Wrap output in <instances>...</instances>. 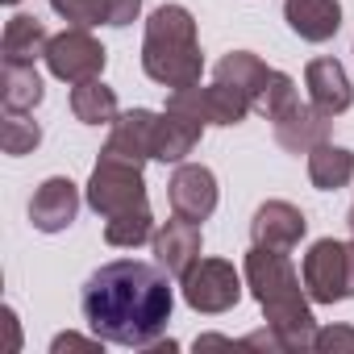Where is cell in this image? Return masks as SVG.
<instances>
[{"label": "cell", "instance_id": "f1b7e54d", "mask_svg": "<svg viewBox=\"0 0 354 354\" xmlns=\"http://www.w3.org/2000/svg\"><path fill=\"white\" fill-rule=\"evenodd\" d=\"M162 350H167V354H175V350H180V342H171V337H154V342L146 346V354H162Z\"/></svg>", "mask_w": 354, "mask_h": 354}, {"label": "cell", "instance_id": "3957f363", "mask_svg": "<svg viewBox=\"0 0 354 354\" xmlns=\"http://www.w3.org/2000/svg\"><path fill=\"white\" fill-rule=\"evenodd\" d=\"M142 71L162 88H196L205 55L196 42V17L184 5H158L142 34Z\"/></svg>", "mask_w": 354, "mask_h": 354}, {"label": "cell", "instance_id": "5b68a950", "mask_svg": "<svg viewBox=\"0 0 354 354\" xmlns=\"http://www.w3.org/2000/svg\"><path fill=\"white\" fill-rule=\"evenodd\" d=\"M242 283H246V275H238L234 263H225V259H196L180 275V288H184L188 308H196L205 317L230 313L242 300Z\"/></svg>", "mask_w": 354, "mask_h": 354}, {"label": "cell", "instance_id": "8fae6325", "mask_svg": "<svg viewBox=\"0 0 354 354\" xmlns=\"http://www.w3.org/2000/svg\"><path fill=\"white\" fill-rule=\"evenodd\" d=\"M75 217H80V188L67 180V175H50L30 201L34 230L38 234H63V230L75 225Z\"/></svg>", "mask_w": 354, "mask_h": 354}, {"label": "cell", "instance_id": "52a82bcc", "mask_svg": "<svg viewBox=\"0 0 354 354\" xmlns=\"http://www.w3.org/2000/svg\"><path fill=\"white\" fill-rule=\"evenodd\" d=\"M88 209L100 213V217H117L125 209H138L146 205V180L138 167H125V162H113V158H100L92 180H88Z\"/></svg>", "mask_w": 354, "mask_h": 354}, {"label": "cell", "instance_id": "44dd1931", "mask_svg": "<svg viewBox=\"0 0 354 354\" xmlns=\"http://www.w3.org/2000/svg\"><path fill=\"white\" fill-rule=\"evenodd\" d=\"M308 180L313 188L321 192H337L354 180V150L346 146H333V142H321L308 150Z\"/></svg>", "mask_w": 354, "mask_h": 354}, {"label": "cell", "instance_id": "cb8c5ba5", "mask_svg": "<svg viewBox=\"0 0 354 354\" xmlns=\"http://www.w3.org/2000/svg\"><path fill=\"white\" fill-rule=\"evenodd\" d=\"M104 242L121 246V250H138L142 242H154V213L150 205L125 209L117 217H104Z\"/></svg>", "mask_w": 354, "mask_h": 354}, {"label": "cell", "instance_id": "7c38bea8", "mask_svg": "<svg viewBox=\"0 0 354 354\" xmlns=\"http://www.w3.org/2000/svg\"><path fill=\"white\" fill-rule=\"evenodd\" d=\"M329 113H321L313 100L304 104V100H296L292 109H283L275 121H271V129H275V142L288 150V154H308L313 146H321V142H329Z\"/></svg>", "mask_w": 354, "mask_h": 354}, {"label": "cell", "instance_id": "603a6c76", "mask_svg": "<svg viewBox=\"0 0 354 354\" xmlns=\"http://www.w3.org/2000/svg\"><path fill=\"white\" fill-rule=\"evenodd\" d=\"M71 113H75V121H84V125H113V121L121 117L117 92H113L104 80L75 84V88H71Z\"/></svg>", "mask_w": 354, "mask_h": 354}, {"label": "cell", "instance_id": "4fadbf2b", "mask_svg": "<svg viewBox=\"0 0 354 354\" xmlns=\"http://www.w3.org/2000/svg\"><path fill=\"white\" fill-rule=\"evenodd\" d=\"M304 230H308L304 213L296 205H288V201H267L250 217V242L254 246H271V250H296Z\"/></svg>", "mask_w": 354, "mask_h": 354}, {"label": "cell", "instance_id": "d4e9b609", "mask_svg": "<svg viewBox=\"0 0 354 354\" xmlns=\"http://www.w3.org/2000/svg\"><path fill=\"white\" fill-rule=\"evenodd\" d=\"M38 142H42L38 121H30L26 113H5V129H0V146H5V154L21 158V154L38 150Z\"/></svg>", "mask_w": 354, "mask_h": 354}, {"label": "cell", "instance_id": "e0dca14e", "mask_svg": "<svg viewBox=\"0 0 354 354\" xmlns=\"http://www.w3.org/2000/svg\"><path fill=\"white\" fill-rule=\"evenodd\" d=\"M283 21L304 42H329L342 30V0H283Z\"/></svg>", "mask_w": 354, "mask_h": 354}, {"label": "cell", "instance_id": "4dcf8cb0", "mask_svg": "<svg viewBox=\"0 0 354 354\" xmlns=\"http://www.w3.org/2000/svg\"><path fill=\"white\" fill-rule=\"evenodd\" d=\"M5 5H17V0H5Z\"/></svg>", "mask_w": 354, "mask_h": 354}, {"label": "cell", "instance_id": "6da1fadb", "mask_svg": "<svg viewBox=\"0 0 354 354\" xmlns=\"http://www.w3.org/2000/svg\"><path fill=\"white\" fill-rule=\"evenodd\" d=\"M80 308L88 329L109 346L146 350L154 337L167 333L175 296L162 267H150L142 259H117L88 275Z\"/></svg>", "mask_w": 354, "mask_h": 354}, {"label": "cell", "instance_id": "d6986e66", "mask_svg": "<svg viewBox=\"0 0 354 354\" xmlns=\"http://www.w3.org/2000/svg\"><path fill=\"white\" fill-rule=\"evenodd\" d=\"M213 75H217L221 84L238 88L254 109H259V100H263V92H267V84H271V67H267L259 55H250V50H230V55L217 63Z\"/></svg>", "mask_w": 354, "mask_h": 354}, {"label": "cell", "instance_id": "5bb4252c", "mask_svg": "<svg viewBox=\"0 0 354 354\" xmlns=\"http://www.w3.org/2000/svg\"><path fill=\"white\" fill-rule=\"evenodd\" d=\"M201 225L188 217H171L162 230H154V259L167 275H184L201 259Z\"/></svg>", "mask_w": 354, "mask_h": 354}, {"label": "cell", "instance_id": "ac0fdd59", "mask_svg": "<svg viewBox=\"0 0 354 354\" xmlns=\"http://www.w3.org/2000/svg\"><path fill=\"white\" fill-rule=\"evenodd\" d=\"M201 133H205V121H196L188 113H175V109H162L158 113V133H154V158L180 167L201 146Z\"/></svg>", "mask_w": 354, "mask_h": 354}, {"label": "cell", "instance_id": "2e32d148", "mask_svg": "<svg viewBox=\"0 0 354 354\" xmlns=\"http://www.w3.org/2000/svg\"><path fill=\"white\" fill-rule=\"evenodd\" d=\"M50 9L80 26V30H92V26H113V30H125L138 21L142 13V0H50Z\"/></svg>", "mask_w": 354, "mask_h": 354}, {"label": "cell", "instance_id": "277c9868", "mask_svg": "<svg viewBox=\"0 0 354 354\" xmlns=\"http://www.w3.org/2000/svg\"><path fill=\"white\" fill-rule=\"evenodd\" d=\"M300 279L313 304H342L354 296V238L337 242V238H321L308 246L304 263H300Z\"/></svg>", "mask_w": 354, "mask_h": 354}, {"label": "cell", "instance_id": "ffe728a7", "mask_svg": "<svg viewBox=\"0 0 354 354\" xmlns=\"http://www.w3.org/2000/svg\"><path fill=\"white\" fill-rule=\"evenodd\" d=\"M46 46H50V34L38 17L30 13H17L9 17L5 26V38H0V55L5 63H34V59H46Z\"/></svg>", "mask_w": 354, "mask_h": 354}, {"label": "cell", "instance_id": "ba28073f", "mask_svg": "<svg viewBox=\"0 0 354 354\" xmlns=\"http://www.w3.org/2000/svg\"><path fill=\"white\" fill-rule=\"evenodd\" d=\"M167 109L188 113V117H196V121H205V125H242L254 104H250L238 88L213 80L209 88H201V84H196V88H175V92L167 96Z\"/></svg>", "mask_w": 354, "mask_h": 354}, {"label": "cell", "instance_id": "83f0119b", "mask_svg": "<svg viewBox=\"0 0 354 354\" xmlns=\"http://www.w3.org/2000/svg\"><path fill=\"white\" fill-rule=\"evenodd\" d=\"M104 346H109V342H104V337H96V333H92V337H80V333H59V337L50 342V350H55V354H63V350H104Z\"/></svg>", "mask_w": 354, "mask_h": 354}, {"label": "cell", "instance_id": "7a4b0ae2", "mask_svg": "<svg viewBox=\"0 0 354 354\" xmlns=\"http://www.w3.org/2000/svg\"><path fill=\"white\" fill-rule=\"evenodd\" d=\"M242 275H246V288L259 300L267 325L279 333L283 350L288 354L313 350L317 317H313V300H308L304 279L296 275L288 250H271V246H254L250 242L246 263H242Z\"/></svg>", "mask_w": 354, "mask_h": 354}, {"label": "cell", "instance_id": "9a60e30c", "mask_svg": "<svg viewBox=\"0 0 354 354\" xmlns=\"http://www.w3.org/2000/svg\"><path fill=\"white\" fill-rule=\"evenodd\" d=\"M304 88H308V100L329 113V117H342L350 104H354V88H350V75L337 59H313L304 67Z\"/></svg>", "mask_w": 354, "mask_h": 354}, {"label": "cell", "instance_id": "8992f818", "mask_svg": "<svg viewBox=\"0 0 354 354\" xmlns=\"http://www.w3.org/2000/svg\"><path fill=\"white\" fill-rule=\"evenodd\" d=\"M104 63H109V50L80 26L63 30V34H50V46H46V67L55 80L63 84H88V80H100L104 75Z\"/></svg>", "mask_w": 354, "mask_h": 354}, {"label": "cell", "instance_id": "9c48e42d", "mask_svg": "<svg viewBox=\"0 0 354 354\" xmlns=\"http://www.w3.org/2000/svg\"><path fill=\"white\" fill-rule=\"evenodd\" d=\"M154 133H158V113L150 109H129L113 121V133L100 150V158L125 162V167H146L154 158Z\"/></svg>", "mask_w": 354, "mask_h": 354}, {"label": "cell", "instance_id": "30bf717a", "mask_svg": "<svg viewBox=\"0 0 354 354\" xmlns=\"http://www.w3.org/2000/svg\"><path fill=\"white\" fill-rule=\"evenodd\" d=\"M167 201L175 217H188V221H209L217 209V175L201 162H180L167 184Z\"/></svg>", "mask_w": 354, "mask_h": 354}, {"label": "cell", "instance_id": "4316f807", "mask_svg": "<svg viewBox=\"0 0 354 354\" xmlns=\"http://www.w3.org/2000/svg\"><path fill=\"white\" fill-rule=\"evenodd\" d=\"M313 350L317 354H342V350L354 354V329L350 325H325V329H317Z\"/></svg>", "mask_w": 354, "mask_h": 354}, {"label": "cell", "instance_id": "7402d4cb", "mask_svg": "<svg viewBox=\"0 0 354 354\" xmlns=\"http://www.w3.org/2000/svg\"><path fill=\"white\" fill-rule=\"evenodd\" d=\"M46 88L34 63H5V75H0V100H5V113H34L42 104Z\"/></svg>", "mask_w": 354, "mask_h": 354}, {"label": "cell", "instance_id": "484cf974", "mask_svg": "<svg viewBox=\"0 0 354 354\" xmlns=\"http://www.w3.org/2000/svg\"><path fill=\"white\" fill-rule=\"evenodd\" d=\"M300 100V92H296V80L288 75V71H271V84H267V92H263V100H259V113L267 117V121H275L283 109H292Z\"/></svg>", "mask_w": 354, "mask_h": 354}, {"label": "cell", "instance_id": "f546056e", "mask_svg": "<svg viewBox=\"0 0 354 354\" xmlns=\"http://www.w3.org/2000/svg\"><path fill=\"white\" fill-rule=\"evenodd\" d=\"M346 225H350V234H354V205H350V217H346Z\"/></svg>", "mask_w": 354, "mask_h": 354}]
</instances>
